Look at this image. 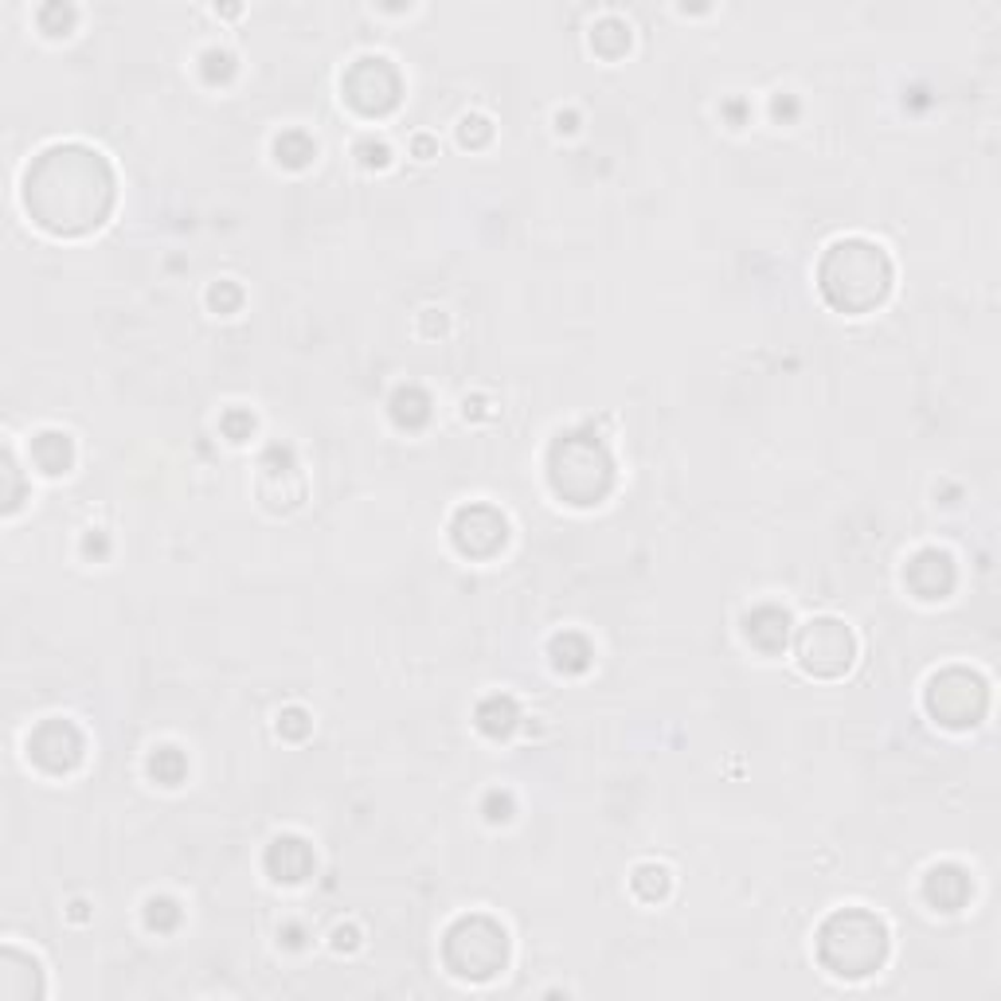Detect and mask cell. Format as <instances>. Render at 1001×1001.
<instances>
[{
    "mask_svg": "<svg viewBox=\"0 0 1001 1001\" xmlns=\"http://www.w3.org/2000/svg\"><path fill=\"white\" fill-rule=\"evenodd\" d=\"M117 176L98 149L83 141H55L24 168V208L39 232L55 239H83L114 215Z\"/></svg>",
    "mask_w": 1001,
    "mask_h": 1001,
    "instance_id": "obj_1",
    "label": "cell"
},
{
    "mask_svg": "<svg viewBox=\"0 0 1001 1001\" xmlns=\"http://www.w3.org/2000/svg\"><path fill=\"white\" fill-rule=\"evenodd\" d=\"M896 286V266L888 251L873 239L849 235L826 247L822 263H817V290L826 298L829 310L849 313V317H865L888 302Z\"/></svg>",
    "mask_w": 1001,
    "mask_h": 1001,
    "instance_id": "obj_2",
    "label": "cell"
},
{
    "mask_svg": "<svg viewBox=\"0 0 1001 1001\" xmlns=\"http://www.w3.org/2000/svg\"><path fill=\"white\" fill-rule=\"evenodd\" d=\"M817 963L826 966L837 978H873L888 963L892 951V935L888 924L868 908H837L817 927Z\"/></svg>",
    "mask_w": 1001,
    "mask_h": 1001,
    "instance_id": "obj_3",
    "label": "cell"
},
{
    "mask_svg": "<svg viewBox=\"0 0 1001 1001\" xmlns=\"http://www.w3.org/2000/svg\"><path fill=\"white\" fill-rule=\"evenodd\" d=\"M548 486L575 509L603 505L614 489V458L595 430H567L548 450Z\"/></svg>",
    "mask_w": 1001,
    "mask_h": 1001,
    "instance_id": "obj_4",
    "label": "cell"
},
{
    "mask_svg": "<svg viewBox=\"0 0 1001 1001\" xmlns=\"http://www.w3.org/2000/svg\"><path fill=\"white\" fill-rule=\"evenodd\" d=\"M509 931L497 924L493 915H458L442 935V963L462 983H489L509 966Z\"/></svg>",
    "mask_w": 1001,
    "mask_h": 1001,
    "instance_id": "obj_5",
    "label": "cell"
},
{
    "mask_svg": "<svg viewBox=\"0 0 1001 1001\" xmlns=\"http://www.w3.org/2000/svg\"><path fill=\"white\" fill-rule=\"evenodd\" d=\"M924 704L935 724H943L951 731H966L974 724H983L986 709H990V680L983 673L951 665V670L935 673L927 680Z\"/></svg>",
    "mask_w": 1001,
    "mask_h": 1001,
    "instance_id": "obj_6",
    "label": "cell"
},
{
    "mask_svg": "<svg viewBox=\"0 0 1001 1001\" xmlns=\"http://www.w3.org/2000/svg\"><path fill=\"white\" fill-rule=\"evenodd\" d=\"M340 98L360 117H388L403 98V78L384 55H360L340 75Z\"/></svg>",
    "mask_w": 1001,
    "mask_h": 1001,
    "instance_id": "obj_7",
    "label": "cell"
},
{
    "mask_svg": "<svg viewBox=\"0 0 1001 1001\" xmlns=\"http://www.w3.org/2000/svg\"><path fill=\"white\" fill-rule=\"evenodd\" d=\"M794 650H798L802 673H810V677H817V680H837V677H846L856 662V634L849 630L841 618L822 614V618H810V623L798 630Z\"/></svg>",
    "mask_w": 1001,
    "mask_h": 1001,
    "instance_id": "obj_8",
    "label": "cell"
},
{
    "mask_svg": "<svg viewBox=\"0 0 1001 1001\" xmlns=\"http://www.w3.org/2000/svg\"><path fill=\"white\" fill-rule=\"evenodd\" d=\"M28 759L43 775H71L87 759V736L75 720H43L28 736Z\"/></svg>",
    "mask_w": 1001,
    "mask_h": 1001,
    "instance_id": "obj_9",
    "label": "cell"
},
{
    "mask_svg": "<svg viewBox=\"0 0 1001 1001\" xmlns=\"http://www.w3.org/2000/svg\"><path fill=\"white\" fill-rule=\"evenodd\" d=\"M450 540L466 560H493L509 545V521L493 505H462L450 521Z\"/></svg>",
    "mask_w": 1001,
    "mask_h": 1001,
    "instance_id": "obj_10",
    "label": "cell"
},
{
    "mask_svg": "<svg viewBox=\"0 0 1001 1001\" xmlns=\"http://www.w3.org/2000/svg\"><path fill=\"white\" fill-rule=\"evenodd\" d=\"M259 497L274 513H290L305 501V477L302 466L293 462L290 447H271L259 462Z\"/></svg>",
    "mask_w": 1001,
    "mask_h": 1001,
    "instance_id": "obj_11",
    "label": "cell"
},
{
    "mask_svg": "<svg viewBox=\"0 0 1001 1001\" xmlns=\"http://www.w3.org/2000/svg\"><path fill=\"white\" fill-rule=\"evenodd\" d=\"M954 579H959L954 560L947 552H939V548H924V552H915L904 567V584L912 587V595L915 599H924V603H939V599H947V595L954 591Z\"/></svg>",
    "mask_w": 1001,
    "mask_h": 1001,
    "instance_id": "obj_12",
    "label": "cell"
},
{
    "mask_svg": "<svg viewBox=\"0 0 1001 1001\" xmlns=\"http://www.w3.org/2000/svg\"><path fill=\"white\" fill-rule=\"evenodd\" d=\"M263 865H266V873H271V880H278V885H302L317 861H313V849L305 837L283 834L266 846Z\"/></svg>",
    "mask_w": 1001,
    "mask_h": 1001,
    "instance_id": "obj_13",
    "label": "cell"
},
{
    "mask_svg": "<svg viewBox=\"0 0 1001 1001\" xmlns=\"http://www.w3.org/2000/svg\"><path fill=\"white\" fill-rule=\"evenodd\" d=\"M924 896L935 912H959V908L974 896V880L963 865L947 861V865H935L931 873L924 876Z\"/></svg>",
    "mask_w": 1001,
    "mask_h": 1001,
    "instance_id": "obj_14",
    "label": "cell"
},
{
    "mask_svg": "<svg viewBox=\"0 0 1001 1001\" xmlns=\"http://www.w3.org/2000/svg\"><path fill=\"white\" fill-rule=\"evenodd\" d=\"M43 993V978H39V963L32 954L4 947L0 954V998L4 1001H32Z\"/></svg>",
    "mask_w": 1001,
    "mask_h": 1001,
    "instance_id": "obj_15",
    "label": "cell"
},
{
    "mask_svg": "<svg viewBox=\"0 0 1001 1001\" xmlns=\"http://www.w3.org/2000/svg\"><path fill=\"white\" fill-rule=\"evenodd\" d=\"M743 638L759 653H783L790 642V614L775 603H763L743 618Z\"/></svg>",
    "mask_w": 1001,
    "mask_h": 1001,
    "instance_id": "obj_16",
    "label": "cell"
},
{
    "mask_svg": "<svg viewBox=\"0 0 1001 1001\" xmlns=\"http://www.w3.org/2000/svg\"><path fill=\"white\" fill-rule=\"evenodd\" d=\"M32 462L51 477L71 474V466H75V442H71L67 430H39L32 438Z\"/></svg>",
    "mask_w": 1001,
    "mask_h": 1001,
    "instance_id": "obj_17",
    "label": "cell"
},
{
    "mask_svg": "<svg viewBox=\"0 0 1001 1001\" xmlns=\"http://www.w3.org/2000/svg\"><path fill=\"white\" fill-rule=\"evenodd\" d=\"M391 418H396V427H403V430H423L430 423V396L423 388H415V384L399 388L396 396H391Z\"/></svg>",
    "mask_w": 1001,
    "mask_h": 1001,
    "instance_id": "obj_18",
    "label": "cell"
},
{
    "mask_svg": "<svg viewBox=\"0 0 1001 1001\" xmlns=\"http://www.w3.org/2000/svg\"><path fill=\"white\" fill-rule=\"evenodd\" d=\"M516 720H521V712H516V700L513 697H489L477 704V728L486 731L489 739H505L513 736Z\"/></svg>",
    "mask_w": 1001,
    "mask_h": 1001,
    "instance_id": "obj_19",
    "label": "cell"
},
{
    "mask_svg": "<svg viewBox=\"0 0 1001 1001\" xmlns=\"http://www.w3.org/2000/svg\"><path fill=\"white\" fill-rule=\"evenodd\" d=\"M548 653H552V665L560 673H584L595 658L591 642H587L584 634H555Z\"/></svg>",
    "mask_w": 1001,
    "mask_h": 1001,
    "instance_id": "obj_20",
    "label": "cell"
},
{
    "mask_svg": "<svg viewBox=\"0 0 1001 1001\" xmlns=\"http://www.w3.org/2000/svg\"><path fill=\"white\" fill-rule=\"evenodd\" d=\"M591 48L606 59H618L630 51V24L623 16H603L591 28Z\"/></svg>",
    "mask_w": 1001,
    "mask_h": 1001,
    "instance_id": "obj_21",
    "label": "cell"
},
{
    "mask_svg": "<svg viewBox=\"0 0 1001 1001\" xmlns=\"http://www.w3.org/2000/svg\"><path fill=\"white\" fill-rule=\"evenodd\" d=\"M317 157V146L313 137L302 134V129H286V134L274 137V161L283 168H305Z\"/></svg>",
    "mask_w": 1001,
    "mask_h": 1001,
    "instance_id": "obj_22",
    "label": "cell"
},
{
    "mask_svg": "<svg viewBox=\"0 0 1001 1001\" xmlns=\"http://www.w3.org/2000/svg\"><path fill=\"white\" fill-rule=\"evenodd\" d=\"M630 888L638 900H646V904H658V900H665L673 888V876L665 865H653V861H646V865L634 868L630 876Z\"/></svg>",
    "mask_w": 1001,
    "mask_h": 1001,
    "instance_id": "obj_23",
    "label": "cell"
},
{
    "mask_svg": "<svg viewBox=\"0 0 1001 1001\" xmlns=\"http://www.w3.org/2000/svg\"><path fill=\"white\" fill-rule=\"evenodd\" d=\"M149 775H153L161 787H180L188 775V759L176 748H157L153 755H149Z\"/></svg>",
    "mask_w": 1001,
    "mask_h": 1001,
    "instance_id": "obj_24",
    "label": "cell"
},
{
    "mask_svg": "<svg viewBox=\"0 0 1001 1001\" xmlns=\"http://www.w3.org/2000/svg\"><path fill=\"white\" fill-rule=\"evenodd\" d=\"M146 924L149 931H173L176 924H180V908H176V900H168V896H153L146 904Z\"/></svg>",
    "mask_w": 1001,
    "mask_h": 1001,
    "instance_id": "obj_25",
    "label": "cell"
},
{
    "mask_svg": "<svg viewBox=\"0 0 1001 1001\" xmlns=\"http://www.w3.org/2000/svg\"><path fill=\"white\" fill-rule=\"evenodd\" d=\"M200 71H204L208 83H227V78L235 75V55L224 48H208L204 55H200Z\"/></svg>",
    "mask_w": 1001,
    "mask_h": 1001,
    "instance_id": "obj_26",
    "label": "cell"
},
{
    "mask_svg": "<svg viewBox=\"0 0 1001 1001\" xmlns=\"http://www.w3.org/2000/svg\"><path fill=\"white\" fill-rule=\"evenodd\" d=\"M36 20L48 36H67L71 24H75V9H71V4H43Z\"/></svg>",
    "mask_w": 1001,
    "mask_h": 1001,
    "instance_id": "obj_27",
    "label": "cell"
},
{
    "mask_svg": "<svg viewBox=\"0 0 1001 1001\" xmlns=\"http://www.w3.org/2000/svg\"><path fill=\"white\" fill-rule=\"evenodd\" d=\"M489 137H493V126H489V117H481V114L462 117V126H458V141H462L466 149L489 146Z\"/></svg>",
    "mask_w": 1001,
    "mask_h": 1001,
    "instance_id": "obj_28",
    "label": "cell"
},
{
    "mask_svg": "<svg viewBox=\"0 0 1001 1001\" xmlns=\"http://www.w3.org/2000/svg\"><path fill=\"white\" fill-rule=\"evenodd\" d=\"M208 305H212L215 313H235L243 305V290L235 283H215L212 290H208Z\"/></svg>",
    "mask_w": 1001,
    "mask_h": 1001,
    "instance_id": "obj_29",
    "label": "cell"
},
{
    "mask_svg": "<svg viewBox=\"0 0 1001 1001\" xmlns=\"http://www.w3.org/2000/svg\"><path fill=\"white\" fill-rule=\"evenodd\" d=\"M310 728H313V720L305 709H286L283 716H278V736H286V739H305Z\"/></svg>",
    "mask_w": 1001,
    "mask_h": 1001,
    "instance_id": "obj_30",
    "label": "cell"
},
{
    "mask_svg": "<svg viewBox=\"0 0 1001 1001\" xmlns=\"http://www.w3.org/2000/svg\"><path fill=\"white\" fill-rule=\"evenodd\" d=\"M220 427H224V435L232 438V442H247V438L254 435V415L251 411H227V415L220 418Z\"/></svg>",
    "mask_w": 1001,
    "mask_h": 1001,
    "instance_id": "obj_31",
    "label": "cell"
},
{
    "mask_svg": "<svg viewBox=\"0 0 1001 1001\" xmlns=\"http://www.w3.org/2000/svg\"><path fill=\"white\" fill-rule=\"evenodd\" d=\"M4 481H9V493H4V513H16L20 509V470L12 450H4Z\"/></svg>",
    "mask_w": 1001,
    "mask_h": 1001,
    "instance_id": "obj_32",
    "label": "cell"
},
{
    "mask_svg": "<svg viewBox=\"0 0 1001 1001\" xmlns=\"http://www.w3.org/2000/svg\"><path fill=\"white\" fill-rule=\"evenodd\" d=\"M356 157H360V165H364V168H384V165H388L391 149L384 146V141H372V137H368V141H360V146H356Z\"/></svg>",
    "mask_w": 1001,
    "mask_h": 1001,
    "instance_id": "obj_33",
    "label": "cell"
},
{
    "mask_svg": "<svg viewBox=\"0 0 1001 1001\" xmlns=\"http://www.w3.org/2000/svg\"><path fill=\"white\" fill-rule=\"evenodd\" d=\"M486 817L489 822H509V817H513V798L493 790V794L486 798Z\"/></svg>",
    "mask_w": 1001,
    "mask_h": 1001,
    "instance_id": "obj_34",
    "label": "cell"
},
{
    "mask_svg": "<svg viewBox=\"0 0 1001 1001\" xmlns=\"http://www.w3.org/2000/svg\"><path fill=\"white\" fill-rule=\"evenodd\" d=\"M337 947H340V951H352V947H356V931H352V927H349V931L340 927V931H337Z\"/></svg>",
    "mask_w": 1001,
    "mask_h": 1001,
    "instance_id": "obj_35",
    "label": "cell"
},
{
    "mask_svg": "<svg viewBox=\"0 0 1001 1001\" xmlns=\"http://www.w3.org/2000/svg\"><path fill=\"white\" fill-rule=\"evenodd\" d=\"M415 153H418V157H430V153H435V146H430V137H418V141H415Z\"/></svg>",
    "mask_w": 1001,
    "mask_h": 1001,
    "instance_id": "obj_36",
    "label": "cell"
}]
</instances>
